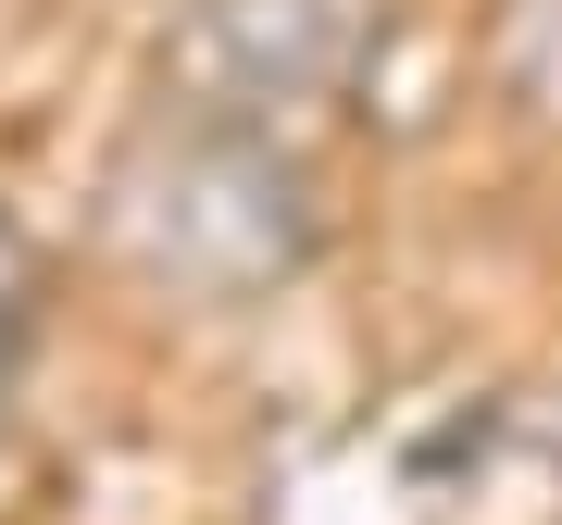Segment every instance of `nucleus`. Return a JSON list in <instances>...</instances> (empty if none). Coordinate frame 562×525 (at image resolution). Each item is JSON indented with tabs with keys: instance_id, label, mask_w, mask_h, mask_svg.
Instances as JSON below:
<instances>
[{
	"instance_id": "f03ea898",
	"label": "nucleus",
	"mask_w": 562,
	"mask_h": 525,
	"mask_svg": "<svg viewBox=\"0 0 562 525\" xmlns=\"http://www.w3.org/2000/svg\"><path fill=\"white\" fill-rule=\"evenodd\" d=\"M387 38H401V0H176L150 76L176 113L313 138L325 113H350L375 88Z\"/></svg>"
},
{
	"instance_id": "7ed1b4c3",
	"label": "nucleus",
	"mask_w": 562,
	"mask_h": 525,
	"mask_svg": "<svg viewBox=\"0 0 562 525\" xmlns=\"http://www.w3.org/2000/svg\"><path fill=\"white\" fill-rule=\"evenodd\" d=\"M50 325V250L0 213V450H13V401H25V350Z\"/></svg>"
},
{
	"instance_id": "f257e3e1",
	"label": "nucleus",
	"mask_w": 562,
	"mask_h": 525,
	"mask_svg": "<svg viewBox=\"0 0 562 525\" xmlns=\"http://www.w3.org/2000/svg\"><path fill=\"white\" fill-rule=\"evenodd\" d=\"M101 238L138 288L188 313H262L325 262V188L301 138L150 101V125L101 176Z\"/></svg>"
}]
</instances>
